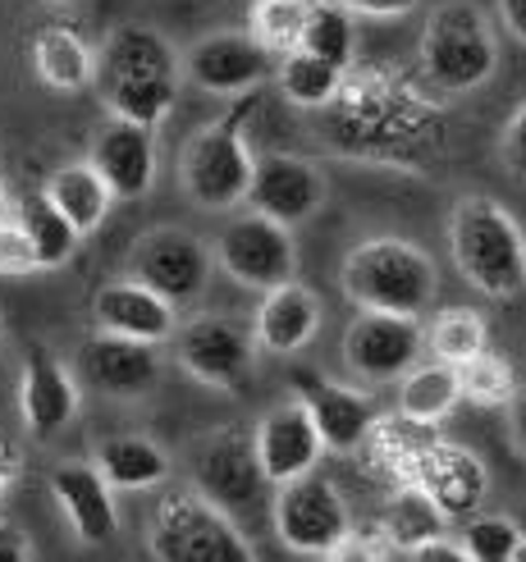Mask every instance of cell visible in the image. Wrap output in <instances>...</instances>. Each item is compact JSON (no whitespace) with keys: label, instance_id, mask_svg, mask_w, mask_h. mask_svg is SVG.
I'll return each instance as SVG.
<instances>
[{"label":"cell","instance_id":"cell-11","mask_svg":"<svg viewBox=\"0 0 526 562\" xmlns=\"http://www.w3.org/2000/svg\"><path fill=\"white\" fill-rule=\"evenodd\" d=\"M426 352V329L422 321L407 316H376L362 312L348 334H344V361L352 375H362L367 384H399L412 367H422Z\"/></svg>","mask_w":526,"mask_h":562},{"label":"cell","instance_id":"cell-34","mask_svg":"<svg viewBox=\"0 0 526 562\" xmlns=\"http://www.w3.org/2000/svg\"><path fill=\"white\" fill-rule=\"evenodd\" d=\"M458 380H462V398L477 403V407H508L517 398V371L504 352H481L472 361H462L458 367Z\"/></svg>","mask_w":526,"mask_h":562},{"label":"cell","instance_id":"cell-45","mask_svg":"<svg viewBox=\"0 0 526 562\" xmlns=\"http://www.w3.org/2000/svg\"><path fill=\"white\" fill-rule=\"evenodd\" d=\"M10 471H14V458L0 453V494H5V485H10Z\"/></svg>","mask_w":526,"mask_h":562},{"label":"cell","instance_id":"cell-24","mask_svg":"<svg viewBox=\"0 0 526 562\" xmlns=\"http://www.w3.org/2000/svg\"><path fill=\"white\" fill-rule=\"evenodd\" d=\"M42 192L51 196L55 211H60L82 238L97 234L101 224H105V215H110V206H115V192H110V183L97 175L92 160H69V165H60V170L46 179Z\"/></svg>","mask_w":526,"mask_h":562},{"label":"cell","instance_id":"cell-41","mask_svg":"<svg viewBox=\"0 0 526 562\" xmlns=\"http://www.w3.org/2000/svg\"><path fill=\"white\" fill-rule=\"evenodd\" d=\"M0 562H33V544L10 521H0Z\"/></svg>","mask_w":526,"mask_h":562},{"label":"cell","instance_id":"cell-4","mask_svg":"<svg viewBox=\"0 0 526 562\" xmlns=\"http://www.w3.org/2000/svg\"><path fill=\"white\" fill-rule=\"evenodd\" d=\"M417 60H422V74L439 92L458 97V92H477L494 74L500 46H494L490 23L472 0H445V5H435L426 19Z\"/></svg>","mask_w":526,"mask_h":562},{"label":"cell","instance_id":"cell-20","mask_svg":"<svg viewBox=\"0 0 526 562\" xmlns=\"http://www.w3.org/2000/svg\"><path fill=\"white\" fill-rule=\"evenodd\" d=\"M19 407H23V426L37 439L60 435L78 416V380L65 361L42 344H27L23 380H19Z\"/></svg>","mask_w":526,"mask_h":562},{"label":"cell","instance_id":"cell-47","mask_svg":"<svg viewBox=\"0 0 526 562\" xmlns=\"http://www.w3.org/2000/svg\"><path fill=\"white\" fill-rule=\"evenodd\" d=\"M508 562H526V536H522V544H517V553H513Z\"/></svg>","mask_w":526,"mask_h":562},{"label":"cell","instance_id":"cell-29","mask_svg":"<svg viewBox=\"0 0 526 562\" xmlns=\"http://www.w3.org/2000/svg\"><path fill=\"white\" fill-rule=\"evenodd\" d=\"M19 229H23V238L33 243V251H37V261H42V270H60L74 251H78V229L74 224L55 211V202L46 192H23L19 196Z\"/></svg>","mask_w":526,"mask_h":562},{"label":"cell","instance_id":"cell-6","mask_svg":"<svg viewBox=\"0 0 526 562\" xmlns=\"http://www.w3.org/2000/svg\"><path fill=\"white\" fill-rule=\"evenodd\" d=\"M243 110H234V115L215 120V124H206V128H198L188 137V147L179 156V183L192 196V206L234 211L238 202H247L257 156L243 137Z\"/></svg>","mask_w":526,"mask_h":562},{"label":"cell","instance_id":"cell-35","mask_svg":"<svg viewBox=\"0 0 526 562\" xmlns=\"http://www.w3.org/2000/svg\"><path fill=\"white\" fill-rule=\"evenodd\" d=\"M458 540L472 553V562H508L522 544V526L504 513H477V517H467Z\"/></svg>","mask_w":526,"mask_h":562},{"label":"cell","instance_id":"cell-28","mask_svg":"<svg viewBox=\"0 0 526 562\" xmlns=\"http://www.w3.org/2000/svg\"><path fill=\"white\" fill-rule=\"evenodd\" d=\"M380 536H384V544L417 553L422 544H430V540H439V536H449V517L439 513V503H435L426 490L403 485V490L394 494L390 508H384Z\"/></svg>","mask_w":526,"mask_h":562},{"label":"cell","instance_id":"cell-22","mask_svg":"<svg viewBox=\"0 0 526 562\" xmlns=\"http://www.w3.org/2000/svg\"><path fill=\"white\" fill-rule=\"evenodd\" d=\"M407 485L426 490L439 503V513L454 521V517H477V508L485 503V490H490V475H485V467H481V458L472 453V448L430 443Z\"/></svg>","mask_w":526,"mask_h":562},{"label":"cell","instance_id":"cell-8","mask_svg":"<svg viewBox=\"0 0 526 562\" xmlns=\"http://www.w3.org/2000/svg\"><path fill=\"white\" fill-rule=\"evenodd\" d=\"M133 284H143L160 293L165 302H192L202 297L211 279V247L202 238H192L188 229H152L143 238H133L128 247V274Z\"/></svg>","mask_w":526,"mask_h":562},{"label":"cell","instance_id":"cell-16","mask_svg":"<svg viewBox=\"0 0 526 562\" xmlns=\"http://www.w3.org/2000/svg\"><path fill=\"white\" fill-rule=\"evenodd\" d=\"M51 498L60 503L69 530L82 544H110L120 530V508H115V485L101 475L97 462L65 458L51 471Z\"/></svg>","mask_w":526,"mask_h":562},{"label":"cell","instance_id":"cell-23","mask_svg":"<svg viewBox=\"0 0 526 562\" xmlns=\"http://www.w3.org/2000/svg\"><path fill=\"white\" fill-rule=\"evenodd\" d=\"M321 329V297L307 284H284L261 293V306L253 316V339L270 357H293L302 352Z\"/></svg>","mask_w":526,"mask_h":562},{"label":"cell","instance_id":"cell-2","mask_svg":"<svg viewBox=\"0 0 526 562\" xmlns=\"http://www.w3.org/2000/svg\"><path fill=\"white\" fill-rule=\"evenodd\" d=\"M339 284L357 312L422 321L435 302L439 270L426 251L407 238H367L344 257Z\"/></svg>","mask_w":526,"mask_h":562},{"label":"cell","instance_id":"cell-3","mask_svg":"<svg viewBox=\"0 0 526 562\" xmlns=\"http://www.w3.org/2000/svg\"><path fill=\"white\" fill-rule=\"evenodd\" d=\"M454 266L485 297H517L526 289V234L494 196H462L449 215Z\"/></svg>","mask_w":526,"mask_h":562},{"label":"cell","instance_id":"cell-42","mask_svg":"<svg viewBox=\"0 0 526 562\" xmlns=\"http://www.w3.org/2000/svg\"><path fill=\"white\" fill-rule=\"evenodd\" d=\"M500 19H504L508 33L526 46V0H500Z\"/></svg>","mask_w":526,"mask_h":562},{"label":"cell","instance_id":"cell-10","mask_svg":"<svg viewBox=\"0 0 526 562\" xmlns=\"http://www.w3.org/2000/svg\"><path fill=\"white\" fill-rule=\"evenodd\" d=\"M188 471L192 490L211 498L215 508H253L266 490V475L257 462V443L238 430H211L188 448Z\"/></svg>","mask_w":526,"mask_h":562},{"label":"cell","instance_id":"cell-26","mask_svg":"<svg viewBox=\"0 0 526 562\" xmlns=\"http://www.w3.org/2000/svg\"><path fill=\"white\" fill-rule=\"evenodd\" d=\"M37 78L55 92H82L97 82V50L69 27H46L33 37Z\"/></svg>","mask_w":526,"mask_h":562},{"label":"cell","instance_id":"cell-17","mask_svg":"<svg viewBox=\"0 0 526 562\" xmlns=\"http://www.w3.org/2000/svg\"><path fill=\"white\" fill-rule=\"evenodd\" d=\"M257 462H261V475L266 485H289V481H302V475L316 471V458H321V430L312 412L302 403H280L270 407L261 420H257Z\"/></svg>","mask_w":526,"mask_h":562},{"label":"cell","instance_id":"cell-7","mask_svg":"<svg viewBox=\"0 0 526 562\" xmlns=\"http://www.w3.org/2000/svg\"><path fill=\"white\" fill-rule=\"evenodd\" d=\"M211 257H215L220 270L234 279V284L257 289V293L284 289V284H293V274H298L293 229L280 224V220L257 215V211L234 215L225 229L215 234Z\"/></svg>","mask_w":526,"mask_h":562},{"label":"cell","instance_id":"cell-9","mask_svg":"<svg viewBox=\"0 0 526 562\" xmlns=\"http://www.w3.org/2000/svg\"><path fill=\"white\" fill-rule=\"evenodd\" d=\"M270 521H275V536H280L293 553H316V558H325L352 530L344 494L316 471L275 490Z\"/></svg>","mask_w":526,"mask_h":562},{"label":"cell","instance_id":"cell-1","mask_svg":"<svg viewBox=\"0 0 526 562\" xmlns=\"http://www.w3.org/2000/svg\"><path fill=\"white\" fill-rule=\"evenodd\" d=\"M97 82L105 110L115 120L133 124H165L179 101L183 82V60L170 46V37H160L147 23H120L110 27V37L97 50Z\"/></svg>","mask_w":526,"mask_h":562},{"label":"cell","instance_id":"cell-13","mask_svg":"<svg viewBox=\"0 0 526 562\" xmlns=\"http://www.w3.org/2000/svg\"><path fill=\"white\" fill-rule=\"evenodd\" d=\"M289 384L298 389V403L312 412L316 430H321V443L329 448V453H352V448H362L376 435L380 412H376V403L367 398L362 389L335 384V380H325L312 367H302V371L293 367Z\"/></svg>","mask_w":526,"mask_h":562},{"label":"cell","instance_id":"cell-31","mask_svg":"<svg viewBox=\"0 0 526 562\" xmlns=\"http://www.w3.org/2000/svg\"><path fill=\"white\" fill-rule=\"evenodd\" d=\"M316 0H253V14H247V33H253L266 50L293 55L302 50V33H307Z\"/></svg>","mask_w":526,"mask_h":562},{"label":"cell","instance_id":"cell-43","mask_svg":"<svg viewBox=\"0 0 526 562\" xmlns=\"http://www.w3.org/2000/svg\"><path fill=\"white\" fill-rule=\"evenodd\" d=\"M508 412H513V439H517V448L526 453V384L517 389V398L508 403Z\"/></svg>","mask_w":526,"mask_h":562},{"label":"cell","instance_id":"cell-5","mask_svg":"<svg viewBox=\"0 0 526 562\" xmlns=\"http://www.w3.org/2000/svg\"><path fill=\"white\" fill-rule=\"evenodd\" d=\"M156 562H257L247 536L225 508H215L198 490H170L152 517Z\"/></svg>","mask_w":526,"mask_h":562},{"label":"cell","instance_id":"cell-33","mask_svg":"<svg viewBox=\"0 0 526 562\" xmlns=\"http://www.w3.org/2000/svg\"><path fill=\"white\" fill-rule=\"evenodd\" d=\"M339 78H344V69L316 60V55H307V50H293L280 65V92L302 110H321L325 101H335Z\"/></svg>","mask_w":526,"mask_h":562},{"label":"cell","instance_id":"cell-36","mask_svg":"<svg viewBox=\"0 0 526 562\" xmlns=\"http://www.w3.org/2000/svg\"><path fill=\"white\" fill-rule=\"evenodd\" d=\"M325 562H390V544L371 530H348V536L325 553Z\"/></svg>","mask_w":526,"mask_h":562},{"label":"cell","instance_id":"cell-19","mask_svg":"<svg viewBox=\"0 0 526 562\" xmlns=\"http://www.w3.org/2000/svg\"><path fill=\"white\" fill-rule=\"evenodd\" d=\"M88 160L110 183L115 202H137V196H147L152 183H156V128L110 115L101 124V133L92 137Z\"/></svg>","mask_w":526,"mask_h":562},{"label":"cell","instance_id":"cell-40","mask_svg":"<svg viewBox=\"0 0 526 562\" xmlns=\"http://www.w3.org/2000/svg\"><path fill=\"white\" fill-rule=\"evenodd\" d=\"M412 562H472V553L462 549L458 536H439L430 544H422L417 553H412Z\"/></svg>","mask_w":526,"mask_h":562},{"label":"cell","instance_id":"cell-38","mask_svg":"<svg viewBox=\"0 0 526 562\" xmlns=\"http://www.w3.org/2000/svg\"><path fill=\"white\" fill-rule=\"evenodd\" d=\"M500 151H504V165H508L513 175H526V101L513 110V120H508V128H504Z\"/></svg>","mask_w":526,"mask_h":562},{"label":"cell","instance_id":"cell-18","mask_svg":"<svg viewBox=\"0 0 526 562\" xmlns=\"http://www.w3.org/2000/svg\"><path fill=\"white\" fill-rule=\"evenodd\" d=\"M266 65H270V50L253 33H211L188 50L183 78L211 97H238V92H253L266 78Z\"/></svg>","mask_w":526,"mask_h":562},{"label":"cell","instance_id":"cell-21","mask_svg":"<svg viewBox=\"0 0 526 562\" xmlns=\"http://www.w3.org/2000/svg\"><path fill=\"white\" fill-rule=\"evenodd\" d=\"M92 321L105 334H120V339H137V344H170L179 334V312L175 302H165L160 293L133 284V279H115V284H101L92 297Z\"/></svg>","mask_w":526,"mask_h":562},{"label":"cell","instance_id":"cell-37","mask_svg":"<svg viewBox=\"0 0 526 562\" xmlns=\"http://www.w3.org/2000/svg\"><path fill=\"white\" fill-rule=\"evenodd\" d=\"M33 270H42V261H37L33 243L23 238L19 224L0 229V274H33Z\"/></svg>","mask_w":526,"mask_h":562},{"label":"cell","instance_id":"cell-27","mask_svg":"<svg viewBox=\"0 0 526 562\" xmlns=\"http://www.w3.org/2000/svg\"><path fill=\"white\" fill-rule=\"evenodd\" d=\"M462 403V380L458 367L445 361H422L399 380V416L422 420V426H439L454 407Z\"/></svg>","mask_w":526,"mask_h":562},{"label":"cell","instance_id":"cell-30","mask_svg":"<svg viewBox=\"0 0 526 562\" xmlns=\"http://www.w3.org/2000/svg\"><path fill=\"white\" fill-rule=\"evenodd\" d=\"M490 348V325L477 306H439L426 325V352L430 361H445V367H462Z\"/></svg>","mask_w":526,"mask_h":562},{"label":"cell","instance_id":"cell-12","mask_svg":"<svg viewBox=\"0 0 526 562\" xmlns=\"http://www.w3.org/2000/svg\"><path fill=\"white\" fill-rule=\"evenodd\" d=\"M170 344H175L179 367L211 389L238 393L247 380H253V339L225 316H211V312L192 316L179 325V334Z\"/></svg>","mask_w":526,"mask_h":562},{"label":"cell","instance_id":"cell-25","mask_svg":"<svg viewBox=\"0 0 526 562\" xmlns=\"http://www.w3.org/2000/svg\"><path fill=\"white\" fill-rule=\"evenodd\" d=\"M92 462L101 467V475L115 490H156L170 481V453L156 443V439H143V435H110L97 443Z\"/></svg>","mask_w":526,"mask_h":562},{"label":"cell","instance_id":"cell-44","mask_svg":"<svg viewBox=\"0 0 526 562\" xmlns=\"http://www.w3.org/2000/svg\"><path fill=\"white\" fill-rule=\"evenodd\" d=\"M14 220H19V196L5 188V179H0V229H10Z\"/></svg>","mask_w":526,"mask_h":562},{"label":"cell","instance_id":"cell-15","mask_svg":"<svg viewBox=\"0 0 526 562\" xmlns=\"http://www.w3.org/2000/svg\"><path fill=\"white\" fill-rule=\"evenodd\" d=\"M247 206L266 220H280V224H302L312 220L325 206V175L316 170L312 160L289 156V151H270L257 156V170H253V188H247Z\"/></svg>","mask_w":526,"mask_h":562},{"label":"cell","instance_id":"cell-32","mask_svg":"<svg viewBox=\"0 0 526 562\" xmlns=\"http://www.w3.org/2000/svg\"><path fill=\"white\" fill-rule=\"evenodd\" d=\"M352 46H357L352 14L339 5V0H316L312 19H307V33H302V50L316 55V60H325V65H335V69H348Z\"/></svg>","mask_w":526,"mask_h":562},{"label":"cell","instance_id":"cell-14","mask_svg":"<svg viewBox=\"0 0 526 562\" xmlns=\"http://www.w3.org/2000/svg\"><path fill=\"white\" fill-rule=\"evenodd\" d=\"M78 380L105 398H143L160 384V357L156 344L120 339V334H88L78 348Z\"/></svg>","mask_w":526,"mask_h":562},{"label":"cell","instance_id":"cell-46","mask_svg":"<svg viewBox=\"0 0 526 562\" xmlns=\"http://www.w3.org/2000/svg\"><path fill=\"white\" fill-rule=\"evenodd\" d=\"M46 5H55V10H74V5H82V0H46Z\"/></svg>","mask_w":526,"mask_h":562},{"label":"cell","instance_id":"cell-39","mask_svg":"<svg viewBox=\"0 0 526 562\" xmlns=\"http://www.w3.org/2000/svg\"><path fill=\"white\" fill-rule=\"evenodd\" d=\"M348 14H367V19H403L417 10V0H339Z\"/></svg>","mask_w":526,"mask_h":562}]
</instances>
